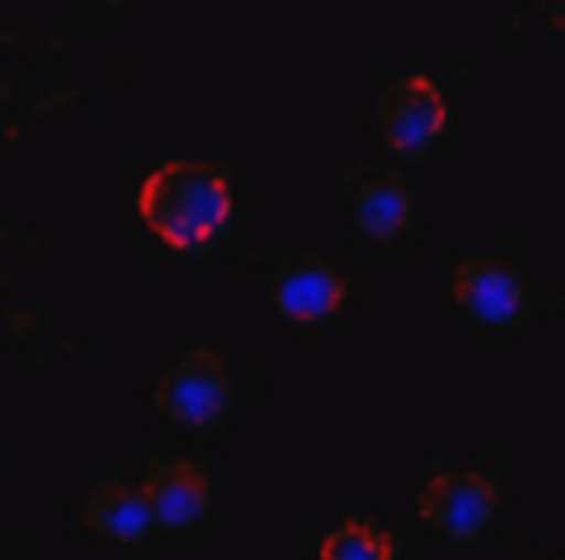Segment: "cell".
I'll use <instances>...</instances> for the list:
<instances>
[{"instance_id": "6da1fadb", "label": "cell", "mask_w": 565, "mask_h": 560, "mask_svg": "<svg viewBox=\"0 0 565 560\" xmlns=\"http://www.w3.org/2000/svg\"><path fill=\"white\" fill-rule=\"evenodd\" d=\"M145 226L181 255H206L230 235L235 187L218 161H168L150 170L139 193Z\"/></svg>"}, {"instance_id": "7a4b0ae2", "label": "cell", "mask_w": 565, "mask_h": 560, "mask_svg": "<svg viewBox=\"0 0 565 560\" xmlns=\"http://www.w3.org/2000/svg\"><path fill=\"white\" fill-rule=\"evenodd\" d=\"M235 402L230 366L212 348L186 351L156 388L161 416L186 433H210L230 419Z\"/></svg>"}, {"instance_id": "3957f363", "label": "cell", "mask_w": 565, "mask_h": 560, "mask_svg": "<svg viewBox=\"0 0 565 560\" xmlns=\"http://www.w3.org/2000/svg\"><path fill=\"white\" fill-rule=\"evenodd\" d=\"M450 289L463 320L483 331L518 329L532 309L521 272L489 252L463 255L452 266Z\"/></svg>"}, {"instance_id": "277c9868", "label": "cell", "mask_w": 565, "mask_h": 560, "mask_svg": "<svg viewBox=\"0 0 565 560\" xmlns=\"http://www.w3.org/2000/svg\"><path fill=\"white\" fill-rule=\"evenodd\" d=\"M503 504L501 484L481 471H438L424 482L416 513L450 541H478Z\"/></svg>"}, {"instance_id": "5b68a950", "label": "cell", "mask_w": 565, "mask_h": 560, "mask_svg": "<svg viewBox=\"0 0 565 560\" xmlns=\"http://www.w3.org/2000/svg\"><path fill=\"white\" fill-rule=\"evenodd\" d=\"M376 123L387 148L398 156H422L441 139L447 103L424 74L393 80L376 99Z\"/></svg>"}, {"instance_id": "8992f818", "label": "cell", "mask_w": 565, "mask_h": 560, "mask_svg": "<svg viewBox=\"0 0 565 560\" xmlns=\"http://www.w3.org/2000/svg\"><path fill=\"white\" fill-rule=\"evenodd\" d=\"M348 300V281L322 255H289L275 275V303L297 326H322L334 320Z\"/></svg>"}, {"instance_id": "52a82bcc", "label": "cell", "mask_w": 565, "mask_h": 560, "mask_svg": "<svg viewBox=\"0 0 565 560\" xmlns=\"http://www.w3.org/2000/svg\"><path fill=\"white\" fill-rule=\"evenodd\" d=\"M153 509L156 527L164 532H190L206 521L212 507V484L201 464L190 458H153L139 484Z\"/></svg>"}, {"instance_id": "ba28073f", "label": "cell", "mask_w": 565, "mask_h": 560, "mask_svg": "<svg viewBox=\"0 0 565 560\" xmlns=\"http://www.w3.org/2000/svg\"><path fill=\"white\" fill-rule=\"evenodd\" d=\"M353 226L367 241H393L411 226L413 193L402 173L382 165L353 168L345 173Z\"/></svg>"}, {"instance_id": "9c48e42d", "label": "cell", "mask_w": 565, "mask_h": 560, "mask_svg": "<svg viewBox=\"0 0 565 560\" xmlns=\"http://www.w3.org/2000/svg\"><path fill=\"white\" fill-rule=\"evenodd\" d=\"M83 521L90 532L119 543H139L148 538L150 529H156L145 489L114 478H105L90 489L83 507Z\"/></svg>"}, {"instance_id": "30bf717a", "label": "cell", "mask_w": 565, "mask_h": 560, "mask_svg": "<svg viewBox=\"0 0 565 560\" xmlns=\"http://www.w3.org/2000/svg\"><path fill=\"white\" fill-rule=\"evenodd\" d=\"M396 538L371 518H345L322 538L320 560H396Z\"/></svg>"}, {"instance_id": "8fae6325", "label": "cell", "mask_w": 565, "mask_h": 560, "mask_svg": "<svg viewBox=\"0 0 565 560\" xmlns=\"http://www.w3.org/2000/svg\"><path fill=\"white\" fill-rule=\"evenodd\" d=\"M540 9L552 18V23L557 27V32L565 38V0H557V3H540Z\"/></svg>"}, {"instance_id": "7c38bea8", "label": "cell", "mask_w": 565, "mask_h": 560, "mask_svg": "<svg viewBox=\"0 0 565 560\" xmlns=\"http://www.w3.org/2000/svg\"><path fill=\"white\" fill-rule=\"evenodd\" d=\"M532 560H543V558H532Z\"/></svg>"}]
</instances>
